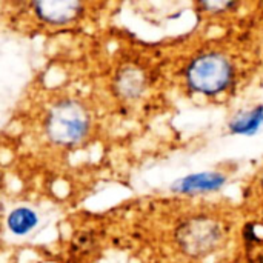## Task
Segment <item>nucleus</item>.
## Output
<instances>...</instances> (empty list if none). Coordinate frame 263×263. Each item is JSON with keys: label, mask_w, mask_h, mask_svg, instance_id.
<instances>
[{"label": "nucleus", "mask_w": 263, "mask_h": 263, "mask_svg": "<svg viewBox=\"0 0 263 263\" xmlns=\"http://www.w3.org/2000/svg\"><path fill=\"white\" fill-rule=\"evenodd\" d=\"M6 225L11 234L23 237L35 230L39 225V216L29 206H17L8 214Z\"/></svg>", "instance_id": "8"}, {"label": "nucleus", "mask_w": 263, "mask_h": 263, "mask_svg": "<svg viewBox=\"0 0 263 263\" xmlns=\"http://www.w3.org/2000/svg\"><path fill=\"white\" fill-rule=\"evenodd\" d=\"M234 77L233 63L222 52H203L193 59L185 71L188 86L203 96H216L225 91Z\"/></svg>", "instance_id": "2"}, {"label": "nucleus", "mask_w": 263, "mask_h": 263, "mask_svg": "<svg viewBox=\"0 0 263 263\" xmlns=\"http://www.w3.org/2000/svg\"><path fill=\"white\" fill-rule=\"evenodd\" d=\"M32 9L45 23L66 25L82 15L83 5L77 0H40L32 3Z\"/></svg>", "instance_id": "4"}, {"label": "nucleus", "mask_w": 263, "mask_h": 263, "mask_svg": "<svg viewBox=\"0 0 263 263\" xmlns=\"http://www.w3.org/2000/svg\"><path fill=\"white\" fill-rule=\"evenodd\" d=\"M230 131L237 136H256L263 128V105L237 112L228 123Z\"/></svg>", "instance_id": "7"}, {"label": "nucleus", "mask_w": 263, "mask_h": 263, "mask_svg": "<svg viewBox=\"0 0 263 263\" xmlns=\"http://www.w3.org/2000/svg\"><path fill=\"white\" fill-rule=\"evenodd\" d=\"M91 126L88 109L79 100H60L51 106L45 120L48 139L59 146H76L80 143Z\"/></svg>", "instance_id": "1"}, {"label": "nucleus", "mask_w": 263, "mask_h": 263, "mask_svg": "<svg viewBox=\"0 0 263 263\" xmlns=\"http://www.w3.org/2000/svg\"><path fill=\"white\" fill-rule=\"evenodd\" d=\"M225 231L222 225L206 216L191 217L176 230V242L180 250L194 259L214 253L223 242Z\"/></svg>", "instance_id": "3"}, {"label": "nucleus", "mask_w": 263, "mask_h": 263, "mask_svg": "<svg viewBox=\"0 0 263 263\" xmlns=\"http://www.w3.org/2000/svg\"><path fill=\"white\" fill-rule=\"evenodd\" d=\"M199 6L202 9H205L206 12H225L227 9L234 8L236 3L234 2H227V0H222V2H202V3H199Z\"/></svg>", "instance_id": "9"}, {"label": "nucleus", "mask_w": 263, "mask_h": 263, "mask_svg": "<svg viewBox=\"0 0 263 263\" xmlns=\"http://www.w3.org/2000/svg\"><path fill=\"white\" fill-rule=\"evenodd\" d=\"M227 183V177L217 171H205L197 174H190L177 179L171 190L179 194H199V193H213L220 190Z\"/></svg>", "instance_id": "5"}, {"label": "nucleus", "mask_w": 263, "mask_h": 263, "mask_svg": "<svg viewBox=\"0 0 263 263\" xmlns=\"http://www.w3.org/2000/svg\"><path fill=\"white\" fill-rule=\"evenodd\" d=\"M145 86H146V77L137 68L126 66L122 71H119L116 76L114 89L117 96L125 100L137 99L143 92Z\"/></svg>", "instance_id": "6"}]
</instances>
